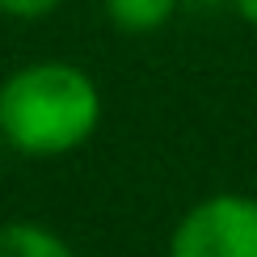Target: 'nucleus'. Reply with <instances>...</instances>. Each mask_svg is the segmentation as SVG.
<instances>
[{"label":"nucleus","instance_id":"1","mask_svg":"<svg viewBox=\"0 0 257 257\" xmlns=\"http://www.w3.org/2000/svg\"><path fill=\"white\" fill-rule=\"evenodd\" d=\"M101 122V89L80 63L38 59L0 80V139L30 160L68 156Z\"/></svg>","mask_w":257,"mask_h":257},{"label":"nucleus","instance_id":"2","mask_svg":"<svg viewBox=\"0 0 257 257\" xmlns=\"http://www.w3.org/2000/svg\"><path fill=\"white\" fill-rule=\"evenodd\" d=\"M165 257H257V198L219 190L194 202L173 223Z\"/></svg>","mask_w":257,"mask_h":257},{"label":"nucleus","instance_id":"3","mask_svg":"<svg viewBox=\"0 0 257 257\" xmlns=\"http://www.w3.org/2000/svg\"><path fill=\"white\" fill-rule=\"evenodd\" d=\"M0 257H76L72 244L38 219L0 223Z\"/></svg>","mask_w":257,"mask_h":257},{"label":"nucleus","instance_id":"4","mask_svg":"<svg viewBox=\"0 0 257 257\" xmlns=\"http://www.w3.org/2000/svg\"><path fill=\"white\" fill-rule=\"evenodd\" d=\"M181 0H101V13L122 34H156L177 17Z\"/></svg>","mask_w":257,"mask_h":257},{"label":"nucleus","instance_id":"5","mask_svg":"<svg viewBox=\"0 0 257 257\" xmlns=\"http://www.w3.org/2000/svg\"><path fill=\"white\" fill-rule=\"evenodd\" d=\"M63 0H0V13L13 21H38L47 13H55Z\"/></svg>","mask_w":257,"mask_h":257},{"label":"nucleus","instance_id":"6","mask_svg":"<svg viewBox=\"0 0 257 257\" xmlns=\"http://www.w3.org/2000/svg\"><path fill=\"white\" fill-rule=\"evenodd\" d=\"M232 9H236L240 21H249V26L257 30V0H232Z\"/></svg>","mask_w":257,"mask_h":257},{"label":"nucleus","instance_id":"7","mask_svg":"<svg viewBox=\"0 0 257 257\" xmlns=\"http://www.w3.org/2000/svg\"><path fill=\"white\" fill-rule=\"evenodd\" d=\"M181 5H194V9H219V5H232V0H181Z\"/></svg>","mask_w":257,"mask_h":257}]
</instances>
